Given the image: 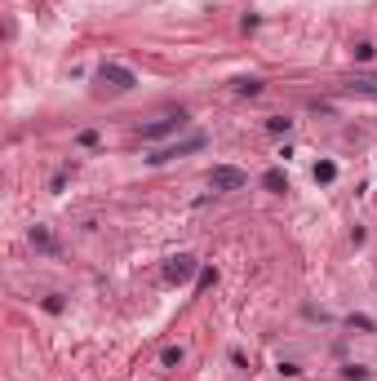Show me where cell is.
<instances>
[{
    "instance_id": "obj_1",
    "label": "cell",
    "mask_w": 377,
    "mask_h": 381,
    "mask_svg": "<svg viewBox=\"0 0 377 381\" xmlns=\"http://www.w3.org/2000/svg\"><path fill=\"white\" fill-rule=\"evenodd\" d=\"M244 182H249V177H244L236 164H213V173H209L213 191H244Z\"/></svg>"
},
{
    "instance_id": "obj_2",
    "label": "cell",
    "mask_w": 377,
    "mask_h": 381,
    "mask_svg": "<svg viewBox=\"0 0 377 381\" xmlns=\"http://www.w3.org/2000/svg\"><path fill=\"white\" fill-rule=\"evenodd\" d=\"M182 124H187V115H182V111H178V115H165V120L146 124V129H142V138H146V142H156V138H169L173 129H182Z\"/></svg>"
},
{
    "instance_id": "obj_3",
    "label": "cell",
    "mask_w": 377,
    "mask_h": 381,
    "mask_svg": "<svg viewBox=\"0 0 377 381\" xmlns=\"http://www.w3.org/2000/svg\"><path fill=\"white\" fill-rule=\"evenodd\" d=\"M204 146V134H191L187 142H178V146H169V151H160V156H151V164H165V160H173V156H187V151H200Z\"/></svg>"
},
{
    "instance_id": "obj_4",
    "label": "cell",
    "mask_w": 377,
    "mask_h": 381,
    "mask_svg": "<svg viewBox=\"0 0 377 381\" xmlns=\"http://www.w3.org/2000/svg\"><path fill=\"white\" fill-rule=\"evenodd\" d=\"M191 271H195V257H173L169 262V266H165V279H169V284H182V279H191Z\"/></svg>"
},
{
    "instance_id": "obj_5",
    "label": "cell",
    "mask_w": 377,
    "mask_h": 381,
    "mask_svg": "<svg viewBox=\"0 0 377 381\" xmlns=\"http://www.w3.org/2000/svg\"><path fill=\"white\" fill-rule=\"evenodd\" d=\"M103 80H107V85H116V89H134V71L116 67V62H107V67H103Z\"/></svg>"
},
{
    "instance_id": "obj_6",
    "label": "cell",
    "mask_w": 377,
    "mask_h": 381,
    "mask_svg": "<svg viewBox=\"0 0 377 381\" xmlns=\"http://www.w3.org/2000/svg\"><path fill=\"white\" fill-rule=\"evenodd\" d=\"M351 89H355V93L377 98V76H355V80H351Z\"/></svg>"
},
{
    "instance_id": "obj_7",
    "label": "cell",
    "mask_w": 377,
    "mask_h": 381,
    "mask_svg": "<svg viewBox=\"0 0 377 381\" xmlns=\"http://www.w3.org/2000/svg\"><path fill=\"white\" fill-rule=\"evenodd\" d=\"M31 244H36V248H45V253H58V244L49 240V230H40V226L31 230Z\"/></svg>"
},
{
    "instance_id": "obj_8",
    "label": "cell",
    "mask_w": 377,
    "mask_h": 381,
    "mask_svg": "<svg viewBox=\"0 0 377 381\" xmlns=\"http://www.w3.org/2000/svg\"><path fill=\"white\" fill-rule=\"evenodd\" d=\"M262 187H267V191H284V173H280V169H267V177H262Z\"/></svg>"
},
{
    "instance_id": "obj_9",
    "label": "cell",
    "mask_w": 377,
    "mask_h": 381,
    "mask_svg": "<svg viewBox=\"0 0 377 381\" xmlns=\"http://www.w3.org/2000/svg\"><path fill=\"white\" fill-rule=\"evenodd\" d=\"M333 177H337V169H333L329 160H324V164H315V182H333Z\"/></svg>"
},
{
    "instance_id": "obj_10",
    "label": "cell",
    "mask_w": 377,
    "mask_h": 381,
    "mask_svg": "<svg viewBox=\"0 0 377 381\" xmlns=\"http://www.w3.org/2000/svg\"><path fill=\"white\" fill-rule=\"evenodd\" d=\"M236 93H249V98H253V93H262V80H240Z\"/></svg>"
}]
</instances>
